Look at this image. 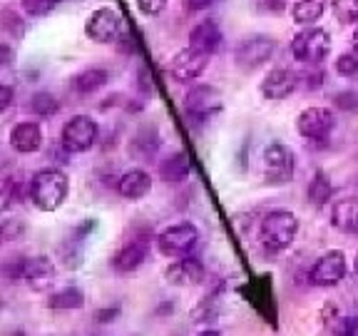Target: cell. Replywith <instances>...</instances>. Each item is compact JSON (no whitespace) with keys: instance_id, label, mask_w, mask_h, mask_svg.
Wrapping results in <instances>:
<instances>
[{"instance_id":"cell-42","label":"cell","mask_w":358,"mask_h":336,"mask_svg":"<svg viewBox=\"0 0 358 336\" xmlns=\"http://www.w3.org/2000/svg\"><path fill=\"white\" fill-rule=\"evenodd\" d=\"M356 272H358V257H356Z\"/></svg>"},{"instance_id":"cell-21","label":"cell","mask_w":358,"mask_h":336,"mask_svg":"<svg viewBox=\"0 0 358 336\" xmlns=\"http://www.w3.org/2000/svg\"><path fill=\"white\" fill-rule=\"evenodd\" d=\"M331 224L348 234H358V200L336 202L334 212H331Z\"/></svg>"},{"instance_id":"cell-25","label":"cell","mask_w":358,"mask_h":336,"mask_svg":"<svg viewBox=\"0 0 358 336\" xmlns=\"http://www.w3.org/2000/svg\"><path fill=\"white\" fill-rule=\"evenodd\" d=\"M162 140H159V134H157L155 127H145L137 132L132 142V155H140V157H155V152L159 150Z\"/></svg>"},{"instance_id":"cell-10","label":"cell","mask_w":358,"mask_h":336,"mask_svg":"<svg viewBox=\"0 0 358 336\" xmlns=\"http://www.w3.org/2000/svg\"><path fill=\"white\" fill-rule=\"evenodd\" d=\"M334 112L326 110V107H306L296 120L299 134H303L306 140H326L331 130H334Z\"/></svg>"},{"instance_id":"cell-30","label":"cell","mask_w":358,"mask_h":336,"mask_svg":"<svg viewBox=\"0 0 358 336\" xmlns=\"http://www.w3.org/2000/svg\"><path fill=\"white\" fill-rule=\"evenodd\" d=\"M57 3L60 0H22V10L28 13L30 18H43L55 10Z\"/></svg>"},{"instance_id":"cell-12","label":"cell","mask_w":358,"mask_h":336,"mask_svg":"<svg viewBox=\"0 0 358 336\" xmlns=\"http://www.w3.org/2000/svg\"><path fill=\"white\" fill-rule=\"evenodd\" d=\"M276 45L268 35H254V38H246L244 43L236 48V65L252 70V67H259L274 55Z\"/></svg>"},{"instance_id":"cell-3","label":"cell","mask_w":358,"mask_h":336,"mask_svg":"<svg viewBox=\"0 0 358 336\" xmlns=\"http://www.w3.org/2000/svg\"><path fill=\"white\" fill-rule=\"evenodd\" d=\"M199 241V230L189 222H179L167 227L164 232H159L157 237V249L164 254V257H189L192 249Z\"/></svg>"},{"instance_id":"cell-28","label":"cell","mask_w":358,"mask_h":336,"mask_svg":"<svg viewBox=\"0 0 358 336\" xmlns=\"http://www.w3.org/2000/svg\"><path fill=\"white\" fill-rule=\"evenodd\" d=\"M57 110H60V102H57L55 95H50V92H35V95L30 97V112L38 115V118H50Z\"/></svg>"},{"instance_id":"cell-9","label":"cell","mask_w":358,"mask_h":336,"mask_svg":"<svg viewBox=\"0 0 358 336\" xmlns=\"http://www.w3.org/2000/svg\"><path fill=\"white\" fill-rule=\"evenodd\" d=\"M346 257L343 252L334 249V252H326L324 257H319V262L313 264L311 272H308V279L313 286H336L338 281L346 276Z\"/></svg>"},{"instance_id":"cell-38","label":"cell","mask_w":358,"mask_h":336,"mask_svg":"<svg viewBox=\"0 0 358 336\" xmlns=\"http://www.w3.org/2000/svg\"><path fill=\"white\" fill-rule=\"evenodd\" d=\"M10 60H13V50H10V45H6V43H0V70L6 65H10Z\"/></svg>"},{"instance_id":"cell-17","label":"cell","mask_w":358,"mask_h":336,"mask_svg":"<svg viewBox=\"0 0 358 336\" xmlns=\"http://www.w3.org/2000/svg\"><path fill=\"white\" fill-rule=\"evenodd\" d=\"M10 147L20 155H33L43 147V127L40 122H17L10 130Z\"/></svg>"},{"instance_id":"cell-18","label":"cell","mask_w":358,"mask_h":336,"mask_svg":"<svg viewBox=\"0 0 358 336\" xmlns=\"http://www.w3.org/2000/svg\"><path fill=\"white\" fill-rule=\"evenodd\" d=\"M152 190V177L145 169H127L122 177L117 179V192L124 200H142Z\"/></svg>"},{"instance_id":"cell-1","label":"cell","mask_w":358,"mask_h":336,"mask_svg":"<svg viewBox=\"0 0 358 336\" xmlns=\"http://www.w3.org/2000/svg\"><path fill=\"white\" fill-rule=\"evenodd\" d=\"M70 192V179L62 169H40L30 179V200L40 212H55L65 204Z\"/></svg>"},{"instance_id":"cell-31","label":"cell","mask_w":358,"mask_h":336,"mask_svg":"<svg viewBox=\"0 0 358 336\" xmlns=\"http://www.w3.org/2000/svg\"><path fill=\"white\" fill-rule=\"evenodd\" d=\"M336 73L338 75H346V78H351V75L358 73V52H346V55H341L338 60H336Z\"/></svg>"},{"instance_id":"cell-32","label":"cell","mask_w":358,"mask_h":336,"mask_svg":"<svg viewBox=\"0 0 358 336\" xmlns=\"http://www.w3.org/2000/svg\"><path fill=\"white\" fill-rule=\"evenodd\" d=\"M22 222L17 219H6V222H0V244H6V241H13L22 234Z\"/></svg>"},{"instance_id":"cell-23","label":"cell","mask_w":358,"mask_h":336,"mask_svg":"<svg viewBox=\"0 0 358 336\" xmlns=\"http://www.w3.org/2000/svg\"><path fill=\"white\" fill-rule=\"evenodd\" d=\"M85 294L78 286H65V289L55 291L50 299H48V307L55 309V312H70V309H83Z\"/></svg>"},{"instance_id":"cell-19","label":"cell","mask_w":358,"mask_h":336,"mask_svg":"<svg viewBox=\"0 0 358 336\" xmlns=\"http://www.w3.org/2000/svg\"><path fill=\"white\" fill-rule=\"evenodd\" d=\"M147 259V241H129V244H124L122 249H120L117 254H115V269L117 272H122V274H129V272H137V269L145 264Z\"/></svg>"},{"instance_id":"cell-6","label":"cell","mask_w":358,"mask_h":336,"mask_svg":"<svg viewBox=\"0 0 358 336\" xmlns=\"http://www.w3.org/2000/svg\"><path fill=\"white\" fill-rule=\"evenodd\" d=\"M294 152L281 142H271L264 150V177L268 185H289L294 179Z\"/></svg>"},{"instance_id":"cell-22","label":"cell","mask_w":358,"mask_h":336,"mask_svg":"<svg viewBox=\"0 0 358 336\" xmlns=\"http://www.w3.org/2000/svg\"><path fill=\"white\" fill-rule=\"evenodd\" d=\"M107 80H110V73H107L105 67H87V70H83L75 78V90L83 92V95H92L100 88H105Z\"/></svg>"},{"instance_id":"cell-2","label":"cell","mask_w":358,"mask_h":336,"mask_svg":"<svg viewBox=\"0 0 358 336\" xmlns=\"http://www.w3.org/2000/svg\"><path fill=\"white\" fill-rule=\"evenodd\" d=\"M299 219L289 209H274L262 219V244L268 252H281L296 239Z\"/></svg>"},{"instance_id":"cell-7","label":"cell","mask_w":358,"mask_h":336,"mask_svg":"<svg viewBox=\"0 0 358 336\" xmlns=\"http://www.w3.org/2000/svg\"><path fill=\"white\" fill-rule=\"evenodd\" d=\"M219 110H222V92L212 85H194L185 95V112L192 120L204 122V120L214 118Z\"/></svg>"},{"instance_id":"cell-34","label":"cell","mask_w":358,"mask_h":336,"mask_svg":"<svg viewBox=\"0 0 358 336\" xmlns=\"http://www.w3.org/2000/svg\"><path fill=\"white\" fill-rule=\"evenodd\" d=\"M137 8L145 15H159L167 8V0H137Z\"/></svg>"},{"instance_id":"cell-26","label":"cell","mask_w":358,"mask_h":336,"mask_svg":"<svg viewBox=\"0 0 358 336\" xmlns=\"http://www.w3.org/2000/svg\"><path fill=\"white\" fill-rule=\"evenodd\" d=\"M331 197H334V185H331L324 172H319L311 179V185H308V202H311L313 207H324Z\"/></svg>"},{"instance_id":"cell-33","label":"cell","mask_w":358,"mask_h":336,"mask_svg":"<svg viewBox=\"0 0 358 336\" xmlns=\"http://www.w3.org/2000/svg\"><path fill=\"white\" fill-rule=\"evenodd\" d=\"M334 336H358V319L356 316H343V319L336 324Z\"/></svg>"},{"instance_id":"cell-37","label":"cell","mask_w":358,"mask_h":336,"mask_svg":"<svg viewBox=\"0 0 358 336\" xmlns=\"http://www.w3.org/2000/svg\"><path fill=\"white\" fill-rule=\"evenodd\" d=\"M217 0H185V10L187 13H199V10H207L212 8Z\"/></svg>"},{"instance_id":"cell-36","label":"cell","mask_w":358,"mask_h":336,"mask_svg":"<svg viewBox=\"0 0 358 336\" xmlns=\"http://www.w3.org/2000/svg\"><path fill=\"white\" fill-rule=\"evenodd\" d=\"M13 100H15V92H13L10 85H0V112L10 110Z\"/></svg>"},{"instance_id":"cell-29","label":"cell","mask_w":358,"mask_h":336,"mask_svg":"<svg viewBox=\"0 0 358 336\" xmlns=\"http://www.w3.org/2000/svg\"><path fill=\"white\" fill-rule=\"evenodd\" d=\"M334 15L341 22H358V0H334Z\"/></svg>"},{"instance_id":"cell-35","label":"cell","mask_w":358,"mask_h":336,"mask_svg":"<svg viewBox=\"0 0 358 336\" xmlns=\"http://www.w3.org/2000/svg\"><path fill=\"white\" fill-rule=\"evenodd\" d=\"M336 105L338 110H358V92H338Z\"/></svg>"},{"instance_id":"cell-24","label":"cell","mask_w":358,"mask_h":336,"mask_svg":"<svg viewBox=\"0 0 358 336\" xmlns=\"http://www.w3.org/2000/svg\"><path fill=\"white\" fill-rule=\"evenodd\" d=\"M326 10V0H299L294 6V20L299 25H311L316 22Z\"/></svg>"},{"instance_id":"cell-40","label":"cell","mask_w":358,"mask_h":336,"mask_svg":"<svg viewBox=\"0 0 358 336\" xmlns=\"http://www.w3.org/2000/svg\"><path fill=\"white\" fill-rule=\"evenodd\" d=\"M196 336H222L219 331H214V329H207V331H199Z\"/></svg>"},{"instance_id":"cell-4","label":"cell","mask_w":358,"mask_h":336,"mask_svg":"<svg viewBox=\"0 0 358 336\" xmlns=\"http://www.w3.org/2000/svg\"><path fill=\"white\" fill-rule=\"evenodd\" d=\"M97 122L87 115H75L65 122L62 127V137H60V145L65 152L70 155H80V152H87L92 150V145L97 142Z\"/></svg>"},{"instance_id":"cell-39","label":"cell","mask_w":358,"mask_h":336,"mask_svg":"<svg viewBox=\"0 0 358 336\" xmlns=\"http://www.w3.org/2000/svg\"><path fill=\"white\" fill-rule=\"evenodd\" d=\"M120 309L117 307H112V309H105V312H97L95 314V319L97 321H112V316H117Z\"/></svg>"},{"instance_id":"cell-41","label":"cell","mask_w":358,"mask_h":336,"mask_svg":"<svg viewBox=\"0 0 358 336\" xmlns=\"http://www.w3.org/2000/svg\"><path fill=\"white\" fill-rule=\"evenodd\" d=\"M353 43H356V52H358V30H356V35H353Z\"/></svg>"},{"instance_id":"cell-8","label":"cell","mask_w":358,"mask_h":336,"mask_svg":"<svg viewBox=\"0 0 358 336\" xmlns=\"http://www.w3.org/2000/svg\"><path fill=\"white\" fill-rule=\"evenodd\" d=\"M120 28H122V22H120L115 8H97L85 22V33L95 43H115L120 38Z\"/></svg>"},{"instance_id":"cell-11","label":"cell","mask_w":358,"mask_h":336,"mask_svg":"<svg viewBox=\"0 0 358 336\" xmlns=\"http://www.w3.org/2000/svg\"><path fill=\"white\" fill-rule=\"evenodd\" d=\"M207 62L209 55H204L199 50H192V48H185V50H179L169 60V75L177 83H192V80H196L207 70Z\"/></svg>"},{"instance_id":"cell-20","label":"cell","mask_w":358,"mask_h":336,"mask_svg":"<svg viewBox=\"0 0 358 336\" xmlns=\"http://www.w3.org/2000/svg\"><path fill=\"white\" fill-rule=\"evenodd\" d=\"M192 172V162H189V155L187 152H172L167 160L159 162V177L169 185L174 182H185Z\"/></svg>"},{"instance_id":"cell-27","label":"cell","mask_w":358,"mask_h":336,"mask_svg":"<svg viewBox=\"0 0 358 336\" xmlns=\"http://www.w3.org/2000/svg\"><path fill=\"white\" fill-rule=\"evenodd\" d=\"M20 182L10 174H0V214L8 212L20 197Z\"/></svg>"},{"instance_id":"cell-5","label":"cell","mask_w":358,"mask_h":336,"mask_svg":"<svg viewBox=\"0 0 358 336\" xmlns=\"http://www.w3.org/2000/svg\"><path fill=\"white\" fill-rule=\"evenodd\" d=\"M291 52L299 62L306 65H319L321 60H326L331 52V38L326 30L321 28H306L294 38L291 43Z\"/></svg>"},{"instance_id":"cell-14","label":"cell","mask_w":358,"mask_h":336,"mask_svg":"<svg viewBox=\"0 0 358 336\" xmlns=\"http://www.w3.org/2000/svg\"><path fill=\"white\" fill-rule=\"evenodd\" d=\"M164 279L172 286H196L204 281V267L194 257H179L164 269Z\"/></svg>"},{"instance_id":"cell-13","label":"cell","mask_w":358,"mask_h":336,"mask_svg":"<svg viewBox=\"0 0 358 336\" xmlns=\"http://www.w3.org/2000/svg\"><path fill=\"white\" fill-rule=\"evenodd\" d=\"M22 281L33 291H48L55 284V264L50 257H30L22 264Z\"/></svg>"},{"instance_id":"cell-15","label":"cell","mask_w":358,"mask_h":336,"mask_svg":"<svg viewBox=\"0 0 358 336\" xmlns=\"http://www.w3.org/2000/svg\"><path fill=\"white\" fill-rule=\"evenodd\" d=\"M299 88V75L286 70V67H274L266 78L262 80V95L266 100H284Z\"/></svg>"},{"instance_id":"cell-16","label":"cell","mask_w":358,"mask_h":336,"mask_svg":"<svg viewBox=\"0 0 358 336\" xmlns=\"http://www.w3.org/2000/svg\"><path fill=\"white\" fill-rule=\"evenodd\" d=\"M222 40H224V35H222V28H219L217 22L201 20L192 28L189 48L192 50L204 52V55H212V52H217L219 48H222Z\"/></svg>"}]
</instances>
